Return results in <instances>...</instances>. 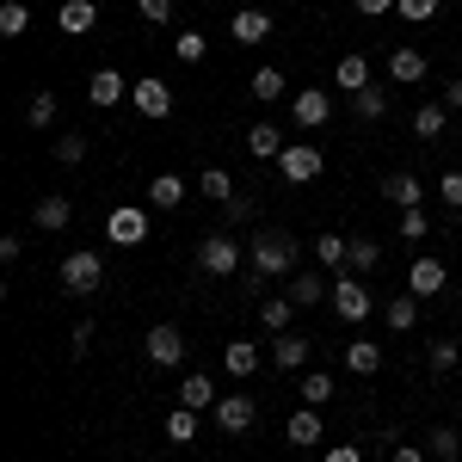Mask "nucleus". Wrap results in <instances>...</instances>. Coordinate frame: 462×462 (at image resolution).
Returning <instances> with one entry per match:
<instances>
[{"label":"nucleus","mask_w":462,"mask_h":462,"mask_svg":"<svg viewBox=\"0 0 462 462\" xmlns=\"http://www.w3.org/2000/svg\"><path fill=\"white\" fill-rule=\"evenodd\" d=\"M383 198H389L394 210H420V198H426V185L413 173H394V179H383Z\"/></svg>","instance_id":"13"},{"label":"nucleus","mask_w":462,"mask_h":462,"mask_svg":"<svg viewBox=\"0 0 462 462\" xmlns=\"http://www.w3.org/2000/svg\"><path fill=\"white\" fill-rule=\"evenodd\" d=\"M148 357H154V364H179V357H185V333L167 327V320L148 327Z\"/></svg>","instance_id":"11"},{"label":"nucleus","mask_w":462,"mask_h":462,"mask_svg":"<svg viewBox=\"0 0 462 462\" xmlns=\"http://www.w3.org/2000/svg\"><path fill=\"white\" fill-rule=\"evenodd\" d=\"M394 13H401V19H407V25H426L431 13H438V0H401V6H394Z\"/></svg>","instance_id":"42"},{"label":"nucleus","mask_w":462,"mask_h":462,"mask_svg":"<svg viewBox=\"0 0 462 462\" xmlns=\"http://www.w3.org/2000/svg\"><path fill=\"white\" fill-rule=\"evenodd\" d=\"M198 265H204V278H235L241 272V241L235 235H210L198 247Z\"/></svg>","instance_id":"3"},{"label":"nucleus","mask_w":462,"mask_h":462,"mask_svg":"<svg viewBox=\"0 0 462 462\" xmlns=\"http://www.w3.org/2000/svg\"><path fill=\"white\" fill-rule=\"evenodd\" d=\"M124 93H130V80H124L117 69H99L93 80H87V99H93V106H117Z\"/></svg>","instance_id":"14"},{"label":"nucleus","mask_w":462,"mask_h":462,"mask_svg":"<svg viewBox=\"0 0 462 462\" xmlns=\"http://www.w3.org/2000/svg\"><path fill=\"white\" fill-rule=\"evenodd\" d=\"M401 235L420 241V235H426V210H401Z\"/></svg>","instance_id":"46"},{"label":"nucleus","mask_w":462,"mask_h":462,"mask_svg":"<svg viewBox=\"0 0 462 462\" xmlns=\"http://www.w3.org/2000/svg\"><path fill=\"white\" fill-rule=\"evenodd\" d=\"M376 259H383L376 241H352V272H376Z\"/></svg>","instance_id":"41"},{"label":"nucleus","mask_w":462,"mask_h":462,"mask_svg":"<svg viewBox=\"0 0 462 462\" xmlns=\"http://www.w3.org/2000/svg\"><path fill=\"white\" fill-rule=\"evenodd\" d=\"M290 302H296V309H309V302H320V296H327V278H320V272H290V290H284Z\"/></svg>","instance_id":"17"},{"label":"nucleus","mask_w":462,"mask_h":462,"mask_svg":"<svg viewBox=\"0 0 462 462\" xmlns=\"http://www.w3.org/2000/svg\"><path fill=\"white\" fill-rule=\"evenodd\" d=\"M389 74L401 80V87H413V80H426V56H420V50H394V56H389Z\"/></svg>","instance_id":"24"},{"label":"nucleus","mask_w":462,"mask_h":462,"mask_svg":"<svg viewBox=\"0 0 462 462\" xmlns=\"http://www.w3.org/2000/svg\"><path fill=\"white\" fill-rule=\"evenodd\" d=\"M130 93H136V111H143V117H167V111H173V87H167V80H136Z\"/></svg>","instance_id":"9"},{"label":"nucleus","mask_w":462,"mask_h":462,"mask_svg":"<svg viewBox=\"0 0 462 462\" xmlns=\"http://www.w3.org/2000/svg\"><path fill=\"white\" fill-rule=\"evenodd\" d=\"M290 117H296V124H302V130H320V124H327V117H333V99H327V93H320V87H302V93H296V99H290Z\"/></svg>","instance_id":"7"},{"label":"nucleus","mask_w":462,"mask_h":462,"mask_svg":"<svg viewBox=\"0 0 462 462\" xmlns=\"http://www.w3.org/2000/svg\"><path fill=\"white\" fill-rule=\"evenodd\" d=\"M457 450H462L457 431H431V457H438V462H457Z\"/></svg>","instance_id":"43"},{"label":"nucleus","mask_w":462,"mask_h":462,"mask_svg":"<svg viewBox=\"0 0 462 462\" xmlns=\"http://www.w3.org/2000/svg\"><path fill=\"white\" fill-rule=\"evenodd\" d=\"M253 99H259V106H278V99H284V74L259 69V74H253Z\"/></svg>","instance_id":"30"},{"label":"nucleus","mask_w":462,"mask_h":462,"mask_svg":"<svg viewBox=\"0 0 462 462\" xmlns=\"http://www.w3.org/2000/svg\"><path fill=\"white\" fill-rule=\"evenodd\" d=\"M99 284H106V259L99 253H69L62 259V290L69 296H93Z\"/></svg>","instance_id":"2"},{"label":"nucleus","mask_w":462,"mask_h":462,"mask_svg":"<svg viewBox=\"0 0 462 462\" xmlns=\"http://www.w3.org/2000/svg\"><path fill=\"white\" fill-rule=\"evenodd\" d=\"M204 50H210V37H204V32L173 37V56H179V62H204Z\"/></svg>","instance_id":"37"},{"label":"nucleus","mask_w":462,"mask_h":462,"mask_svg":"<svg viewBox=\"0 0 462 462\" xmlns=\"http://www.w3.org/2000/svg\"><path fill=\"white\" fill-rule=\"evenodd\" d=\"M167 438H173V444H191V438H198V413H191V407H173V413H167Z\"/></svg>","instance_id":"34"},{"label":"nucleus","mask_w":462,"mask_h":462,"mask_svg":"<svg viewBox=\"0 0 462 462\" xmlns=\"http://www.w3.org/2000/svg\"><path fill=\"white\" fill-rule=\"evenodd\" d=\"M290 444H296V450H315L320 444V407H302V413H290Z\"/></svg>","instance_id":"16"},{"label":"nucleus","mask_w":462,"mask_h":462,"mask_svg":"<svg viewBox=\"0 0 462 462\" xmlns=\"http://www.w3.org/2000/svg\"><path fill=\"white\" fill-rule=\"evenodd\" d=\"M438 198H444L450 210H462V173H444V179H438Z\"/></svg>","instance_id":"44"},{"label":"nucleus","mask_w":462,"mask_h":462,"mask_svg":"<svg viewBox=\"0 0 462 462\" xmlns=\"http://www.w3.org/2000/svg\"><path fill=\"white\" fill-rule=\"evenodd\" d=\"M198 185H204V198H216V204H228V198H235V179L222 173V167H204Z\"/></svg>","instance_id":"31"},{"label":"nucleus","mask_w":462,"mask_h":462,"mask_svg":"<svg viewBox=\"0 0 462 462\" xmlns=\"http://www.w3.org/2000/svg\"><path fill=\"white\" fill-rule=\"evenodd\" d=\"M444 284H450L444 259H413V272H407V290H413V296H438Z\"/></svg>","instance_id":"10"},{"label":"nucleus","mask_w":462,"mask_h":462,"mask_svg":"<svg viewBox=\"0 0 462 462\" xmlns=\"http://www.w3.org/2000/svg\"><path fill=\"white\" fill-rule=\"evenodd\" d=\"M87 346H93V320H80V327H74V357H87Z\"/></svg>","instance_id":"49"},{"label":"nucleus","mask_w":462,"mask_h":462,"mask_svg":"<svg viewBox=\"0 0 462 462\" xmlns=\"http://www.w3.org/2000/svg\"><path fill=\"white\" fill-rule=\"evenodd\" d=\"M216 401H222V394H216L210 376H185V383H179V407H191V413H198V407H216Z\"/></svg>","instance_id":"22"},{"label":"nucleus","mask_w":462,"mask_h":462,"mask_svg":"<svg viewBox=\"0 0 462 462\" xmlns=\"http://www.w3.org/2000/svg\"><path fill=\"white\" fill-rule=\"evenodd\" d=\"M56 161H62V167H80V161H87V136H62V143H56Z\"/></svg>","instance_id":"40"},{"label":"nucleus","mask_w":462,"mask_h":462,"mask_svg":"<svg viewBox=\"0 0 462 462\" xmlns=\"http://www.w3.org/2000/svg\"><path fill=\"white\" fill-rule=\"evenodd\" d=\"M333 80H339L346 93H357V87H370V62H364V56H339V69H333Z\"/></svg>","instance_id":"28"},{"label":"nucleus","mask_w":462,"mask_h":462,"mask_svg":"<svg viewBox=\"0 0 462 462\" xmlns=\"http://www.w3.org/2000/svg\"><path fill=\"white\" fill-rule=\"evenodd\" d=\"M247 148H253V154H265V161H278V154H284V130H278V124H253V130H247Z\"/></svg>","instance_id":"23"},{"label":"nucleus","mask_w":462,"mask_h":462,"mask_svg":"<svg viewBox=\"0 0 462 462\" xmlns=\"http://www.w3.org/2000/svg\"><path fill=\"white\" fill-rule=\"evenodd\" d=\"M222 216H228V222H247L253 204H247V198H228V204H222Z\"/></svg>","instance_id":"48"},{"label":"nucleus","mask_w":462,"mask_h":462,"mask_svg":"<svg viewBox=\"0 0 462 462\" xmlns=\"http://www.w3.org/2000/svg\"><path fill=\"white\" fill-rule=\"evenodd\" d=\"M327 462H364V457H357V444H333V450H327Z\"/></svg>","instance_id":"50"},{"label":"nucleus","mask_w":462,"mask_h":462,"mask_svg":"<svg viewBox=\"0 0 462 462\" xmlns=\"http://www.w3.org/2000/svg\"><path fill=\"white\" fill-rule=\"evenodd\" d=\"M333 315L339 320H364L370 315V290L357 284V278H339V272H333Z\"/></svg>","instance_id":"5"},{"label":"nucleus","mask_w":462,"mask_h":462,"mask_svg":"<svg viewBox=\"0 0 462 462\" xmlns=\"http://www.w3.org/2000/svg\"><path fill=\"white\" fill-rule=\"evenodd\" d=\"M179 198H185V179L179 173H154L148 179V204H154V210H173Z\"/></svg>","instance_id":"21"},{"label":"nucleus","mask_w":462,"mask_h":462,"mask_svg":"<svg viewBox=\"0 0 462 462\" xmlns=\"http://www.w3.org/2000/svg\"><path fill=\"white\" fill-rule=\"evenodd\" d=\"M431 370H450V364H457V357H462V346H457V339H431Z\"/></svg>","instance_id":"39"},{"label":"nucleus","mask_w":462,"mask_h":462,"mask_svg":"<svg viewBox=\"0 0 462 462\" xmlns=\"http://www.w3.org/2000/svg\"><path fill=\"white\" fill-rule=\"evenodd\" d=\"M222 364H228V376H253L259 370V346L253 339H228L222 346Z\"/></svg>","instance_id":"19"},{"label":"nucleus","mask_w":462,"mask_h":462,"mask_svg":"<svg viewBox=\"0 0 462 462\" xmlns=\"http://www.w3.org/2000/svg\"><path fill=\"white\" fill-rule=\"evenodd\" d=\"M290 315H296V302H290V296H272V302L259 309V320H265L272 333H290Z\"/></svg>","instance_id":"32"},{"label":"nucleus","mask_w":462,"mask_h":462,"mask_svg":"<svg viewBox=\"0 0 462 462\" xmlns=\"http://www.w3.org/2000/svg\"><path fill=\"white\" fill-rule=\"evenodd\" d=\"M32 216H37V228H50V235H56V228H69L74 210H69V198H62V191H50V198H37Z\"/></svg>","instance_id":"20"},{"label":"nucleus","mask_w":462,"mask_h":462,"mask_svg":"<svg viewBox=\"0 0 462 462\" xmlns=\"http://www.w3.org/2000/svg\"><path fill=\"white\" fill-rule=\"evenodd\" d=\"M383 320H389L394 333H413V320H420V296L407 290V296H394L389 309H383Z\"/></svg>","instance_id":"26"},{"label":"nucleus","mask_w":462,"mask_h":462,"mask_svg":"<svg viewBox=\"0 0 462 462\" xmlns=\"http://www.w3.org/2000/svg\"><path fill=\"white\" fill-rule=\"evenodd\" d=\"M315 259L339 272V265H352V241H346V235H320V241H315Z\"/></svg>","instance_id":"27"},{"label":"nucleus","mask_w":462,"mask_h":462,"mask_svg":"<svg viewBox=\"0 0 462 462\" xmlns=\"http://www.w3.org/2000/svg\"><path fill=\"white\" fill-rule=\"evenodd\" d=\"M136 6H143L148 25H167V19H173V0H136Z\"/></svg>","instance_id":"45"},{"label":"nucleus","mask_w":462,"mask_h":462,"mask_svg":"<svg viewBox=\"0 0 462 462\" xmlns=\"http://www.w3.org/2000/svg\"><path fill=\"white\" fill-rule=\"evenodd\" d=\"M106 235L117 241V247H143V241H148V216L124 204V210H111V216H106Z\"/></svg>","instance_id":"6"},{"label":"nucleus","mask_w":462,"mask_h":462,"mask_svg":"<svg viewBox=\"0 0 462 462\" xmlns=\"http://www.w3.org/2000/svg\"><path fill=\"white\" fill-rule=\"evenodd\" d=\"M265 37H272V13L241 6V13H235V43H265Z\"/></svg>","instance_id":"15"},{"label":"nucleus","mask_w":462,"mask_h":462,"mask_svg":"<svg viewBox=\"0 0 462 462\" xmlns=\"http://www.w3.org/2000/svg\"><path fill=\"white\" fill-rule=\"evenodd\" d=\"M394 462H426V457H420L413 444H401V450H394Z\"/></svg>","instance_id":"52"},{"label":"nucleus","mask_w":462,"mask_h":462,"mask_svg":"<svg viewBox=\"0 0 462 462\" xmlns=\"http://www.w3.org/2000/svg\"><path fill=\"white\" fill-rule=\"evenodd\" d=\"M253 265H259V278H290L296 272V235H284V228L253 235Z\"/></svg>","instance_id":"1"},{"label":"nucleus","mask_w":462,"mask_h":462,"mask_svg":"<svg viewBox=\"0 0 462 462\" xmlns=\"http://www.w3.org/2000/svg\"><path fill=\"white\" fill-rule=\"evenodd\" d=\"M302 401H309V407H327V401H333V376H327V370H309V376H302Z\"/></svg>","instance_id":"33"},{"label":"nucleus","mask_w":462,"mask_h":462,"mask_svg":"<svg viewBox=\"0 0 462 462\" xmlns=\"http://www.w3.org/2000/svg\"><path fill=\"white\" fill-rule=\"evenodd\" d=\"M272 364H278V370H302V364H309V339H302V333H278Z\"/></svg>","instance_id":"18"},{"label":"nucleus","mask_w":462,"mask_h":462,"mask_svg":"<svg viewBox=\"0 0 462 462\" xmlns=\"http://www.w3.org/2000/svg\"><path fill=\"white\" fill-rule=\"evenodd\" d=\"M352 111L364 117V124H376V117H389V93H383V87H357V93H352Z\"/></svg>","instance_id":"25"},{"label":"nucleus","mask_w":462,"mask_h":462,"mask_svg":"<svg viewBox=\"0 0 462 462\" xmlns=\"http://www.w3.org/2000/svg\"><path fill=\"white\" fill-rule=\"evenodd\" d=\"M444 106L462 111V80H444Z\"/></svg>","instance_id":"51"},{"label":"nucleus","mask_w":462,"mask_h":462,"mask_svg":"<svg viewBox=\"0 0 462 462\" xmlns=\"http://www.w3.org/2000/svg\"><path fill=\"white\" fill-rule=\"evenodd\" d=\"M253 420H259V407H253L247 394H222V401H216V426L222 431L241 438V431H253Z\"/></svg>","instance_id":"8"},{"label":"nucleus","mask_w":462,"mask_h":462,"mask_svg":"<svg viewBox=\"0 0 462 462\" xmlns=\"http://www.w3.org/2000/svg\"><path fill=\"white\" fill-rule=\"evenodd\" d=\"M278 167H284L290 185H309V179H320V148L315 143H290L284 154H278Z\"/></svg>","instance_id":"4"},{"label":"nucleus","mask_w":462,"mask_h":462,"mask_svg":"<svg viewBox=\"0 0 462 462\" xmlns=\"http://www.w3.org/2000/svg\"><path fill=\"white\" fill-rule=\"evenodd\" d=\"M413 136H426V143H431V136H444V106H420V111H413Z\"/></svg>","instance_id":"36"},{"label":"nucleus","mask_w":462,"mask_h":462,"mask_svg":"<svg viewBox=\"0 0 462 462\" xmlns=\"http://www.w3.org/2000/svg\"><path fill=\"white\" fill-rule=\"evenodd\" d=\"M357 13H364V19H383V13H394V6H401V0H352Z\"/></svg>","instance_id":"47"},{"label":"nucleus","mask_w":462,"mask_h":462,"mask_svg":"<svg viewBox=\"0 0 462 462\" xmlns=\"http://www.w3.org/2000/svg\"><path fill=\"white\" fill-rule=\"evenodd\" d=\"M346 364H352L357 376H376V370H383V346H370V339H357L352 352H346Z\"/></svg>","instance_id":"29"},{"label":"nucleus","mask_w":462,"mask_h":462,"mask_svg":"<svg viewBox=\"0 0 462 462\" xmlns=\"http://www.w3.org/2000/svg\"><path fill=\"white\" fill-rule=\"evenodd\" d=\"M25 124H32V130H50V124H56V93H37L32 106H25Z\"/></svg>","instance_id":"35"},{"label":"nucleus","mask_w":462,"mask_h":462,"mask_svg":"<svg viewBox=\"0 0 462 462\" xmlns=\"http://www.w3.org/2000/svg\"><path fill=\"white\" fill-rule=\"evenodd\" d=\"M56 25H62L69 37H87L93 25H99V6H93V0H62V13H56Z\"/></svg>","instance_id":"12"},{"label":"nucleus","mask_w":462,"mask_h":462,"mask_svg":"<svg viewBox=\"0 0 462 462\" xmlns=\"http://www.w3.org/2000/svg\"><path fill=\"white\" fill-rule=\"evenodd\" d=\"M25 25H32V13H25L19 0H6V6H0V37H19Z\"/></svg>","instance_id":"38"}]
</instances>
